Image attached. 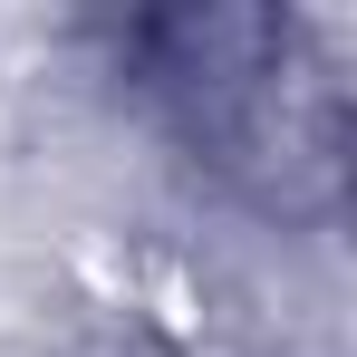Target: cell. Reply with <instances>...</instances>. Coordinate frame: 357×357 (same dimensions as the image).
Instances as JSON below:
<instances>
[{
	"label": "cell",
	"mask_w": 357,
	"mask_h": 357,
	"mask_svg": "<svg viewBox=\"0 0 357 357\" xmlns=\"http://www.w3.org/2000/svg\"><path fill=\"white\" fill-rule=\"evenodd\" d=\"M126 87L193 145V165L232 183L241 203L309 222L348 183V107L338 77L309 59L319 29L280 10H155L107 29Z\"/></svg>",
	"instance_id": "obj_1"
}]
</instances>
